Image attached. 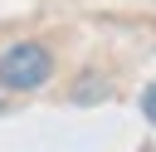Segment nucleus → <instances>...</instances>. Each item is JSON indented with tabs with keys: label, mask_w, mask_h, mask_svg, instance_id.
<instances>
[{
	"label": "nucleus",
	"mask_w": 156,
	"mask_h": 152,
	"mask_svg": "<svg viewBox=\"0 0 156 152\" xmlns=\"http://www.w3.org/2000/svg\"><path fill=\"white\" fill-rule=\"evenodd\" d=\"M54 83V49L44 39H15L0 49V88L5 93H39Z\"/></svg>",
	"instance_id": "nucleus-1"
},
{
	"label": "nucleus",
	"mask_w": 156,
	"mask_h": 152,
	"mask_svg": "<svg viewBox=\"0 0 156 152\" xmlns=\"http://www.w3.org/2000/svg\"><path fill=\"white\" fill-rule=\"evenodd\" d=\"M141 118L156 127V83H146V88H141Z\"/></svg>",
	"instance_id": "nucleus-2"
}]
</instances>
